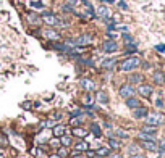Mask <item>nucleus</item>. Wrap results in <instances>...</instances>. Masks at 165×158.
Here are the masks:
<instances>
[{"instance_id":"obj_6","label":"nucleus","mask_w":165,"mask_h":158,"mask_svg":"<svg viewBox=\"0 0 165 158\" xmlns=\"http://www.w3.org/2000/svg\"><path fill=\"white\" fill-rule=\"evenodd\" d=\"M152 90H154V89H152L150 86H147V84H142V86H139V87H138V92H139L142 97H150Z\"/></svg>"},{"instance_id":"obj_15","label":"nucleus","mask_w":165,"mask_h":158,"mask_svg":"<svg viewBox=\"0 0 165 158\" xmlns=\"http://www.w3.org/2000/svg\"><path fill=\"white\" fill-rule=\"evenodd\" d=\"M97 102L99 103H109V95L105 94V92H97Z\"/></svg>"},{"instance_id":"obj_10","label":"nucleus","mask_w":165,"mask_h":158,"mask_svg":"<svg viewBox=\"0 0 165 158\" xmlns=\"http://www.w3.org/2000/svg\"><path fill=\"white\" fill-rule=\"evenodd\" d=\"M142 147L147 148L149 152H157V150H159V147L155 145L154 140H142Z\"/></svg>"},{"instance_id":"obj_5","label":"nucleus","mask_w":165,"mask_h":158,"mask_svg":"<svg viewBox=\"0 0 165 158\" xmlns=\"http://www.w3.org/2000/svg\"><path fill=\"white\" fill-rule=\"evenodd\" d=\"M120 95L121 97H125V99L133 97V95H135V89H133L131 86H123V87L120 89Z\"/></svg>"},{"instance_id":"obj_18","label":"nucleus","mask_w":165,"mask_h":158,"mask_svg":"<svg viewBox=\"0 0 165 158\" xmlns=\"http://www.w3.org/2000/svg\"><path fill=\"white\" fill-rule=\"evenodd\" d=\"M115 65V58H107L102 61V68H112Z\"/></svg>"},{"instance_id":"obj_22","label":"nucleus","mask_w":165,"mask_h":158,"mask_svg":"<svg viewBox=\"0 0 165 158\" xmlns=\"http://www.w3.org/2000/svg\"><path fill=\"white\" fill-rule=\"evenodd\" d=\"M139 139H142V140H154V136H152V134H147V132H142V131H141V132H139Z\"/></svg>"},{"instance_id":"obj_39","label":"nucleus","mask_w":165,"mask_h":158,"mask_svg":"<svg viewBox=\"0 0 165 158\" xmlns=\"http://www.w3.org/2000/svg\"><path fill=\"white\" fill-rule=\"evenodd\" d=\"M155 105H157V107H164V102H162V99L157 100V102H155Z\"/></svg>"},{"instance_id":"obj_20","label":"nucleus","mask_w":165,"mask_h":158,"mask_svg":"<svg viewBox=\"0 0 165 158\" xmlns=\"http://www.w3.org/2000/svg\"><path fill=\"white\" fill-rule=\"evenodd\" d=\"M126 152L130 153V155H138V153H139V148H138V145H128V147H126Z\"/></svg>"},{"instance_id":"obj_17","label":"nucleus","mask_w":165,"mask_h":158,"mask_svg":"<svg viewBox=\"0 0 165 158\" xmlns=\"http://www.w3.org/2000/svg\"><path fill=\"white\" fill-rule=\"evenodd\" d=\"M142 132H147V134H152V136H155V132H157V129H155V126L146 124L144 128H142Z\"/></svg>"},{"instance_id":"obj_38","label":"nucleus","mask_w":165,"mask_h":158,"mask_svg":"<svg viewBox=\"0 0 165 158\" xmlns=\"http://www.w3.org/2000/svg\"><path fill=\"white\" fill-rule=\"evenodd\" d=\"M155 49L159 50V52H165V45H164V44H162V45H157Z\"/></svg>"},{"instance_id":"obj_19","label":"nucleus","mask_w":165,"mask_h":158,"mask_svg":"<svg viewBox=\"0 0 165 158\" xmlns=\"http://www.w3.org/2000/svg\"><path fill=\"white\" fill-rule=\"evenodd\" d=\"M44 36H45V37H49V39H58V34H57L55 31H52V29L44 31Z\"/></svg>"},{"instance_id":"obj_7","label":"nucleus","mask_w":165,"mask_h":158,"mask_svg":"<svg viewBox=\"0 0 165 158\" xmlns=\"http://www.w3.org/2000/svg\"><path fill=\"white\" fill-rule=\"evenodd\" d=\"M91 40H92V39H91V36L84 34V36H80L73 44H75V45H87V44H91Z\"/></svg>"},{"instance_id":"obj_27","label":"nucleus","mask_w":165,"mask_h":158,"mask_svg":"<svg viewBox=\"0 0 165 158\" xmlns=\"http://www.w3.org/2000/svg\"><path fill=\"white\" fill-rule=\"evenodd\" d=\"M141 79H142V76H141V74H133V76H130V81H131V82H141Z\"/></svg>"},{"instance_id":"obj_24","label":"nucleus","mask_w":165,"mask_h":158,"mask_svg":"<svg viewBox=\"0 0 165 158\" xmlns=\"http://www.w3.org/2000/svg\"><path fill=\"white\" fill-rule=\"evenodd\" d=\"M83 103L84 105H92L94 103V99H92L91 95H84V97H83Z\"/></svg>"},{"instance_id":"obj_11","label":"nucleus","mask_w":165,"mask_h":158,"mask_svg":"<svg viewBox=\"0 0 165 158\" xmlns=\"http://www.w3.org/2000/svg\"><path fill=\"white\" fill-rule=\"evenodd\" d=\"M86 150H89V145L86 142H80V144H76L75 145V155H78V153H81V152H86Z\"/></svg>"},{"instance_id":"obj_13","label":"nucleus","mask_w":165,"mask_h":158,"mask_svg":"<svg viewBox=\"0 0 165 158\" xmlns=\"http://www.w3.org/2000/svg\"><path fill=\"white\" fill-rule=\"evenodd\" d=\"M95 13H97V16H100V18H109V15H110L109 8H105V7H99V8L95 10Z\"/></svg>"},{"instance_id":"obj_16","label":"nucleus","mask_w":165,"mask_h":158,"mask_svg":"<svg viewBox=\"0 0 165 158\" xmlns=\"http://www.w3.org/2000/svg\"><path fill=\"white\" fill-rule=\"evenodd\" d=\"M73 134H75L76 137H86V136H87V131H86V129H81V128H75L73 129Z\"/></svg>"},{"instance_id":"obj_12","label":"nucleus","mask_w":165,"mask_h":158,"mask_svg":"<svg viewBox=\"0 0 165 158\" xmlns=\"http://www.w3.org/2000/svg\"><path fill=\"white\" fill-rule=\"evenodd\" d=\"M80 84H81V87H83L84 90H89V92H91V90H94V82L89 81V79H83Z\"/></svg>"},{"instance_id":"obj_45","label":"nucleus","mask_w":165,"mask_h":158,"mask_svg":"<svg viewBox=\"0 0 165 158\" xmlns=\"http://www.w3.org/2000/svg\"><path fill=\"white\" fill-rule=\"evenodd\" d=\"M75 158H83V157H80V155H78V157H75Z\"/></svg>"},{"instance_id":"obj_41","label":"nucleus","mask_w":165,"mask_h":158,"mask_svg":"<svg viewBox=\"0 0 165 158\" xmlns=\"http://www.w3.org/2000/svg\"><path fill=\"white\" fill-rule=\"evenodd\" d=\"M110 158H121V157H120V155H117V153H115V155H110Z\"/></svg>"},{"instance_id":"obj_28","label":"nucleus","mask_w":165,"mask_h":158,"mask_svg":"<svg viewBox=\"0 0 165 158\" xmlns=\"http://www.w3.org/2000/svg\"><path fill=\"white\" fill-rule=\"evenodd\" d=\"M66 153H68V150H66L65 147H60V148H58V153H57V155H58L60 158H65Z\"/></svg>"},{"instance_id":"obj_31","label":"nucleus","mask_w":165,"mask_h":158,"mask_svg":"<svg viewBox=\"0 0 165 158\" xmlns=\"http://www.w3.org/2000/svg\"><path fill=\"white\" fill-rule=\"evenodd\" d=\"M81 121H83L81 118H76V116H73V118H71V126H78V124H81Z\"/></svg>"},{"instance_id":"obj_9","label":"nucleus","mask_w":165,"mask_h":158,"mask_svg":"<svg viewBox=\"0 0 165 158\" xmlns=\"http://www.w3.org/2000/svg\"><path fill=\"white\" fill-rule=\"evenodd\" d=\"M65 132H66V126H62V124H57L54 128V131H52V134H54L55 137H62Z\"/></svg>"},{"instance_id":"obj_36","label":"nucleus","mask_w":165,"mask_h":158,"mask_svg":"<svg viewBox=\"0 0 165 158\" xmlns=\"http://www.w3.org/2000/svg\"><path fill=\"white\" fill-rule=\"evenodd\" d=\"M118 7H120V8H123V10H126V8H128V5H126L125 2H118Z\"/></svg>"},{"instance_id":"obj_1","label":"nucleus","mask_w":165,"mask_h":158,"mask_svg":"<svg viewBox=\"0 0 165 158\" xmlns=\"http://www.w3.org/2000/svg\"><path fill=\"white\" fill-rule=\"evenodd\" d=\"M141 65V60L138 58V57H130L128 60H125V61H121L120 65V69L121 71H131V69L138 68Z\"/></svg>"},{"instance_id":"obj_32","label":"nucleus","mask_w":165,"mask_h":158,"mask_svg":"<svg viewBox=\"0 0 165 158\" xmlns=\"http://www.w3.org/2000/svg\"><path fill=\"white\" fill-rule=\"evenodd\" d=\"M159 152H160V153H164V152H165V139H162V140H160V145H159Z\"/></svg>"},{"instance_id":"obj_25","label":"nucleus","mask_w":165,"mask_h":158,"mask_svg":"<svg viewBox=\"0 0 165 158\" xmlns=\"http://www.w3.org/2000/svg\"><path fill=\"white\" fill-rule=\"evenodd\" d=\"M115 136H118V137H121V139H128V132L121 131V129H115Z\"/></svg>"},{"instance_id":"obj_26","label":"nucleus","mask_w":165,"mask_h":158,"mask_svg":"<svg viewBox=\"0 0 165 158\" xmlns=\"http://www.w3.org/2000/svg\"><path fill=\"white\" fill-rule=\"evenodd\" d=\"M60 140H62V144H63V145H70V144H71V137H70V136H65V134L62 136Z\"/></svg>"},{"instance_id":"obj_37","label":"nucleus","mask_w":165,"mask_h":158,"mask_svg":"<svg viewBox=\"0 0 165 158\" xmlns=\"http://www.w3.org/2000/svg\"><path fill=\"white\" fill-rule=\"evenodd\" d=\"M7 140H5V137H3V136H0V145H7Z\"/></svg>"},{"instance_id":"obj_43","label":"nucleus","mask_w":165,"mask_h":158,"mask_svg":"<svg viewBox=\"0 0 165 158\" xmlns=\"http://www.w3.org/2000/svg\"><path fill=\"white\" fill-rule=\"evenodd\" d=\"M102 2H107V3H113L115 0H102Z\"/></svg>"},{"instance_id":"obj_42","label":"nucleus","mask_w":165,"mask_h":158,"mask_svg":"<svg viewBox=\"0 0 165 158\" xmlns=\"http://www.w3.org/2000/svg\"><path fill=\"white\" fill-rule=\"evenodd\" d=\"M131 158H144V157H141L139 153H138V155H133V157H131Z\"/></svg>"},{"instance_id":"obj_40","label":"nucleus","mask_w":165,"mask_h":158,"mask_svg":"<svg viewBox=\"0 0 165 158\" xmlns=\"http://www.w3.org/2000/svg\"><path fill=\"white\" fill-rule=\"evenodd\" d=\"M63 10H65V11H70L71 7H70V5H65V7H63Z\"/></svg>"},{"instance_id":"obj_34","label":"nucleus","mask_w":165,"mask_h":158,"mask_svg":"<svg viewBox=\"0 0 165 158\" xmlns=\"http://www.w3.org/2000/svg\"><path fill=\"white\" fill-rule=\"evenodd\" d=\"M71 116H81V110L80 108L73 110V111H71Z\"/></svg>"},{"instance_id":"obj_14","label":"nucleus","mask_w":165,"mask_h":158,"mask_svg":"<svg viewBox=\"0 0 165 158\" xmlns=\"http://www.w3.org/2000/svg\"><path fill=\"white\" fill-rule=\"evenodd\" d=\"M126 105H128V107H130V108H138V107H139V100H136L135 97H128V99H126Z\"/></svg>"},{"instance_id":"obj_30","label":"nucleus","mask_w":165,"mask_h":158,"mask_svg":"<svg viewBox=\"0 0 165 158\" xmlns=\"http://www.w3.org/2000/svg\"><path fill=\"white\" fill-rule=\"evenodd\" d=\"M154 79H155V82H164V76H162V73H155Z\"/></svg>"},{"instance_id":"obj_4","label":"nucleus","mask_w":165,"mask_h":158,"mask_svg":"<svg viewBox=\"0 0 165 158\" xmlns=\"http://www.w3.org/2000/svg\"><path fill=\"white\" fill-rule=\"evenodd\" d=\"M42 20L47 23V24H50V26H55V24H58L60 23V20L57 18V16H54V15H49V13H44V16H42Z\"/></svg>"},{"instance_id":"obj_29","label":"nucleus","mask_w":165,"mask_h":158,"mask_svg":"<svg viewBox=\"0 0 165 158\" xmlns=\"http://www.w3.org/2000/svg\"><path fill=\"white\" fill-rule=\"evenodd\" d=\"M109 144H110V147H112V148H118V147H120V142L115 140V139H110Z\"/></svg>"},{"instance_id":"obj_21","label":"nucleus","mask_w":165,"mask_h":158,"mask_svg":"<svg viewBox=\"0 0 165 158\" xmlns=\"http://www.w3.org/2000/svg\"><path fill=\"white\" fill-rule=\"evenodd\" d=\"M109 153H110L109 147H99V148H97V155H100V157H107Z\"/></svg>"},{"instance_id":"obj_8","label":"nucleus","mask_w":165,"mask_h":158,"mask_svg":"<svg viewBox=\"0 0 165 158\" xmlns=\"http://www.w3.org/2000/svg\"><path fill=\"white\" fill-rule=\"evenodd\" d=\"M133 116H135L136 119L146 118V116H147V110L142 108V107H138V108H135V111H133Z\"/></svg>"},{"instance_id":"obj_33","label":"nucleus","mask_w":165,"mask_h":158,"mask_svg":"<svg viewBox=\"0 0 165 158\" xmlns=\"http://www.w3.org/2000/svg\"><path fill=\"white\" fill-rule=\"evenodd\" d=\"M31 5L34 7V8H42V7H44L40 2H31Z\"/></svg>"},{"instance_id":"obj_2","label":"nucleus","mask_w":165,"mask_h":158,"mask_svg":"<svg viewBox=\"0 0 165 158\" xmlns=\"http://www.w3.org/2000/svg\"><path fill=\"white\" fill-rule=\"evenodd\" d=\"M146 121H147V124H150V126H160V124L165 121L164 115L160 113H152V115H147L146 116Z\"/></svg>"},{"instance_id":"obj_23","label":"nucleus","mask_w":165,"mask_h":158,"mask_svg":"<svg viewBox=\"0 0 165 158\" xmlns=\"http://www.w3.org/2000/svg\"><path fill=\"white\" fill-rule=\"evenodd\" d=\"M91 131H92L97 137H100V134H102V131H100V128L97 126V124H92V126H91Z\"/></svg>"},{"instance_id":"obj_35","label":"nucleus","mask_w":165,"mask_h":158,"mask_svg":"<svg viewBox=\"0 0 165 158\" xmlns=\"http://www.w3.org/2000/svg\"><path fill=\"white\" fill-rule=\"evenodd\" d=\"M123 37H125V42H126V44H128V42H130V44H131V42H133V37H131V36L125 34V36H123Z\"/></svg>"},{"instance_id":"obj_3","label":"nucleus","mask_w":165,"mask_h":158,"mask_svg":"<svg viewBox=\"0 0 165 158\" xmlns=\"http://www.w3.org/2000/svg\"><path fill=\"white\" fill-rule=\"evenodd\" d=\"M117 49H118V45H117L115 40H105L102 44V50L107 53H113V52H117Z\"/></svg>"},{"instance_id":"obj_44","label":"nucleus","mask_w":165,"mask_h":158,"mask_svg":"<svg viewBox=\"0 0 165 158\" xmlns=\"http://www.w3.org/2000/svg\"><path fill=\"white\" fill-rule=\"evenodd\" d=\"M70 2H71V3H80L81 0H70Z\"/></svg>"}]
</instances>
